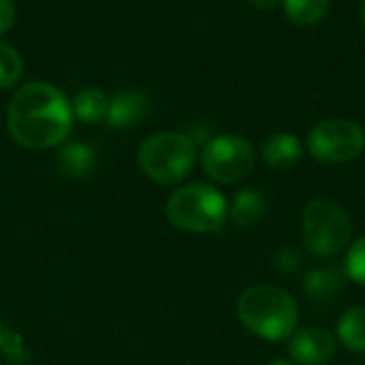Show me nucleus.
Returning <instances> with one entry per match:
<instances>
[{"label": "nucleus", "instance_id": "20", "mask_svg": "<svg viewBox=\"0 0 365 365\" xmlns=\"http://www.w3.org/2000/svg\"><path fill=\"white\" fill-rule=\"evenodd\" d=\"M248 2L259 11H276L282 4V0H248Z\"/></svg>", "mask_w": 365, "mask_h": 365}, {"label": "nucleus", "instance_id": "5", "mask_svg": "<svg viewBox=\"0 0 365 365\" xmlns=\"http://www.w3.org/2000/svg\"><path fill=\"white\" fill-rule=\"evenodd\" d=\"M304 246L317 259H331L351 246L353 220L349 212L329 197L312 199L302 214Z\"/></svg>", "mask_w": 365, "mask_h": 365}, {"label": "nucleus", "instance_id": "12", "mask_svg": "<svg viewBox=\"0 0 365 365\" xmlns=\"http://www.w3.org/2000/svg\"><path fill=\"white\" fill-rule=\"evenodd\" d=\"M338 342L351 353H365V308H346L336 325Z\"/></svg>", "mask_w": 365, "mask_h": 365}, {"label": "nucleus", "instance_id": "8", "mask_svg": "<svg viewBox=\"0 0 365 365\" xmlns=\"http://www.w3.org/2000/svg\"><path fill=\"white\" fill-rule=\"evenodd\" d=\"M289 340V355L295 365H327L336 355V340L323 327L299 329Z\"/></svg>", "mask_w": 365, "mask_h": 365}, {"label": "nucleus", "instance_id": "18", "mask_svg": "<svg viewBox=\"0 0 365 365\" xmlns=\"http://www.w3.org/2000/svg\"><path fill=\"white\" fill-rule=\"evenodd\" d=\"M344 274L351 278L355 284L365 289V235L355 240L346 248V259H344Z\"/></svg>", "mask_w": 365, "mask_h": 365}, {"label": "nucleus", "instance_id": "1", "mask_svg": "<svg viewBox=\"0 0 365 365\" xmlns=\"http://www.w3.org/2000/svg\"><path fill=\"white\" fill-rule=\"evenodd\" d=\"M71 101L47 81H30L15 90L6 107V128L15 143L28 150L62 145L73 128Z\"/></svg>", "mask_w": 365, "mask_h": 365}, {"label": "nucleus", "instance_id": "11", "mask_svg": "<svg viewBox=\"0 0 365 365\" xmlns=\"http://www.w3.org/2000/svg\"><path fill=\"white\" fill-rule=\"evenodd\" d=\"M267 212V199L257 188H242L235 192L229 205V218L237 229H250L263 220Z\"/></svg>", "mask_w": 365, "mask_h": 365}, {"label": "nucleus", "instance_id": "9", "mask_svg": "<svg viewBox=\"0 0 365 365\" xmlns=\"http://www.w3.org/2000/svg\"><path fill=\"white\" fill-rule=\"evenodd\" d=\"M148 96L139 90H122L113 98H109L107 122L113 128H128L141 122L148 113Z\"/></svg>", "mask_w": 365, "mask_h": 365}, {"label": "nucleus", "instance_id": "17", "mask_svg": "<svg viewBox=\"0 0 365 365\" xmlns=\"http://www.w3.org/2000/svg\"><path fill=\"white\" fill-rule=\"evenodd\" d=\"M24 75V60L19 56V51L0 41V90L13 88L21 81Z\"/></svg>", "mask_w": 365, "mask_h": 365}, {"label": "nucleus", "instance_id": "3", "mask_svg": "<svg viewBox=\"0 0 365 365\" xmlns=\"http://www.w3.org/2000/svg\"><path fill=\"white\" fill-rule=\"evenodd\" d=\"M167 220L184 233H216L229 220V201L212 184L192 182L180 186L165 205Z\"/></svg>", "mask_w": 365, "mask_h": 365}, {"label": "nucleus", "instance_id": "4", "mask_svg": "<svg viewBox=\"0 0 365 365\" xmlns=\"http://www.w3.org/2000/svg\"><path fill=\"white\" fill-rule=\"evenodd\" d=\"M137 163L148 180L160 186L184 182L197 163V143L180 130H160L143 139L137 152Z\"/></svg>", "mask_w": 365, "mask_h": 365}, {"label": "nucleus", "instance_id": "6", "mask_svg": "<svg viewBox=\"0 0 365 365\" xmlns=\"http://www.w3.org/2000/svg\"><path fill=\"white\" fill-rule=\"evenodd\" d=\"M308 152L325 165H344L361 156L365 130L361 124L346 118H329L319 122L308 135Z\"/></svg>", "mask_w": 365, "mask_h": 365}, {"label": "nucleus", "instance_id": "7", "mask_svg": "<svg viewBox=\"0 0 365 365\" xmlns=\"http://www.w3.org/2000/svg\"><path fill=\"white\" fill-rule=\"evenodd\" d=\"M201 167L216 184H240L255 169V148L240 135H218L201 150Z\"/></svg>", "mask_w": 365, "mask_h": 365}, {"label": "nucleus", "instance_id": "14", "mask_svg": "<svg viewBox=\"0 0 365 365\" xmlns=\"http://www.w3.org/2000/svg\"><path fill=\"white\" fill-rule=\"evenodd\" d=\"M94 167V152L81 141L64 143L58 152V169L68 178H86Z\"/></svg>", "mask_w": 365, "mask_h": 365}, {"label": "nucleus", "instance_id": "2", "mask_svg": "<svg viewBox=\"0 0 365 365\" xmlns=\"http://www.w3.org/2000/svg\"><path fill=\"white\" fill-rule=\"evenodd\" d=\"M237 319L257 338L267 342L289 340L297 331L299 310L295 299L280 287L255 284L237 297Z\"/></svg>", "mask_w": 365, "mask_h": 365}, {"label": "nucleus", "instance_id": "13", "mask_svg": "<svg viewBox=\"0 0 365 365\" xmlns=\"http://www.w3.org/2000/svg\"><path fill=\"white\" fill-rule=\"evenodd\" d=\"M73 118L86 124H98L107 120V109H109V96L103 90L96 88H83L79 90L73 101H71Z\"/></svg>", "mask_w": 365, "mask_h": 365}, {"label": "nucleus", "instance_id": "15", "mask_svg": "<svg viewBox=\"0 0 365 365\" xmlns=\"http://www.w3.org/2000/svg\"><path fill=\"white\" fill-rule=\"evenodd\" d=\"M282 9L289 21L308 28L325 19L331 9V0H282Z\"/></svg>", "mask_w": 365, "mask_h": 365}, {"label": "nucleus", "instance_id": "16", "mask_svg": "<svg viewBox=\"0 0 365 365\" xmlns=\"http://www.w3.org/2000/svg\"><path fill=\"white\" fill-rule=\"evenodd\" d=\"M344 284V274L340 269H331V267H319L312 269L306 278V293L321 302V299H329L334 297Z\"/></svg>", "mask_w": 365, "mask_h": 365}, {"label": "nucleus", "instance_id": "22", "mask_svg": "<svg viewBox=\"0 0 365 365\" xmlns=\"http://www.w3.org/2000/svg\"><path fill=\"white\" fill-rule=\"evenodd\" d=\"M359 17H361V26L365 28V0L361 2V9H359Z\"/></svg>", "mask_w": 365, "mask_h": 365}, {"label": "nucleus", "instance_id": "10", "mask_svg": "<svg viewBox=\"0 0 365 365\" xmlns=\"http://www.w3.org/2000/svg\"><path fill=\"white\" fill-rule=\"evenodd\" d=\"M261 156L272 169H291L304 156V143L293 133H274L261 145Z\"/></svg>", "mask_w": 365, "mask_h": 365}, {"label": "nucleus", "instance_id": "19", "mask_svg": "<svg viewBox=\"0 0 365 365\" xmlns=\"http://www.w3.org/2000/svg\"><path fill=\"white\" fill-rule=\"evenodd\" d=\"M15 24V4L13 0H0V36H4Z\"/></svg>", "mask_w": 365, "mask_h": 365}, {"label": "nucleus", "instance_id": "21", "mask_svg": "<svg viewBox=\"0 0 365 365\" xmlns=\"http://www.w3.org/2000/svg\"><path fill=\"white\" fill-rule=\"evenodd\" d=\"M269 365H295L291 359H274Z\"/></svg>", "mask_w": 365, "mask_h": 365}]
</instances>
